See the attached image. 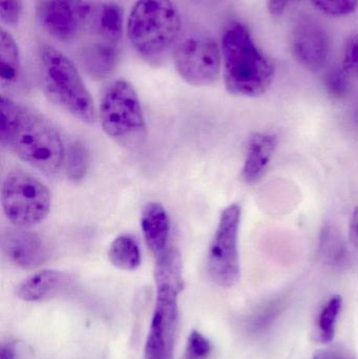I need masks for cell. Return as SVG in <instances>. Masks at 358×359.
<instances>
[{
    "label": "cell",
    "mask_w": 358,
    "mask_h": 359,
    "mask_svg": "<svg viewBox=\"0 0 358 359\" xmlns=\"http://www.w3.org/2000/svg\"><path fill=\"white\" fill-rule=\"evenodd\" d=\"M0 140L19 159L44 174H55L64 162V147L56 128L6 96L0 103Z\"/></svg>",
    "instance_id": "cell-1"
},
{
    "label": "cell",
    "mask_w": 358,
    "mask_h": 359,
    "mask_svg": "<svg viewBox=\"0 0 358 359\" xmlns=\"http://www.w3.org/2000/svg\"><path fill=\"white\" fill-rule=\"evenodd\" d=\"M220 46L226 90L235 96L265 94L275 79V65L259 48L249 27L242 21H229Z\"/></svg>",
    "instance_id": "cell-2"
},
{
    "label": "cell",
    "mask_w": 358,
    "mask_h": 359,
    "mask_svg": "<svg viewBox=\"0 0 358 359\" xmlns=\"http://www.w3.org/2000/svg\"><path fill=\"white\" fill-rule=\"evenodd\" d=\"M157 286L155 310L144 348V359H174L179 325L178 297L184 288L182 257L178 249L168 247L156 257Z\"/></svg>",
    "instance_id": "cell-3"
},
{
    "label": "cell",
    "mask_w": 358,
    "mask_h": 359,
    "mask_svg": "<svg viewBox=\"0 0 358 359\" xmlns=\"http://www.w3.org/2000/svg\"><path fill=\"white\" fill-rule=\"evenodd\" d=\"M126 33L145 62L161 67L180 40L182 16L172 0H137L128 15Z\"/></svg>",
    "instance_id": "cell-4"
},
{
    "label": "cell",
    "mask_w": 358,
    "mask_h": 359,
    "mask_svg": "<svg viewBox=\"0 0 358 359\" xmlns=\"http://www.w3.org/2000/svg\"><path fill=\"white\" fill-rule=\"evenodd\" d=\"M39 67L46 96L80 121L94 123V101L75 63L58 48L43 44L39 50Z\"/></svg>",
    "instance_id": "cell-5"
},
{
    "label": "cell",
    "mask_w": 358,
    "mask_h": 359,
    "mask_svg": "<svg viewBox=\"0 0 358 359\" xmlns=\"http://www.w3.org/2000/svg\"><path fill=\"white\" fill-rule=\"evenodd\" d=\"M101 124L105 134L118 144L136 149L146 138V123L138 94L125 79L111 82L100 103Z\"/></svg>",
    "instance_id": "cell-6"
},
{
    "label": "cell",
    "mask_w": 358,
    "mask_h": 359,
    "mask_svg": "<svg viewBox=\"0 0 358 359\" xmlns=\"http://www.w3.org/2000/svg\"><path fill=\"white\" fill-rule=\"evenodd\" d=\"M1 203L6 219L20 228L41 223L50 209V194L39 180L22 172H13L2 183Z\"/></svg>",
    "instance_id": "cell-7"
},
{
    "label": "cell",
    "mask_w": 358,
    "mask_h": 359,
    "mask_svg": "<svg viewBox=\"0 0 358 359\" xmlns=\"http://www.w3.org/2000/svg\"><path fill=\"white\" fill-rule=\"evenodd\" d=\"M172 58L179 75L191 86H209L220 76L221 46L208 34L191 33L180 38Z\"/></svg>",
    "instance_id": "cell-8"
},
{
    "label": "cell",
    "mask_w": 358,
    "mask_h": 359,
    "mask_svg": "<svg viewBox=\"0 0 358 359\" xmlns=\"http://www.w3.org/2000/svg\"><path fill=\"white\" fill-rule=\"evenodd\" d=\"M241 207L233 204L221 213L218 227L210 243L207 271L218 286L233 287L240 278L239 229Z\"/></svg>",
    "instance_id": "cell-9"
},
{
    "label": "cell",
    "mask_w": 358,
    "mask_h": 359,
    "mask_svg": "<svg viewBox=\"0 0 358 359\" xmlns=\"http://www.w3.org/2000/svg\"><path fill=\"white\" fill-rule=\"evenodd\" d=\"M88 10L90 4L82 0H38L36 16L48 36L69 43L85 31Z\"/></svg>",
    "instance_id": "cell-10"
},
{
    "label": "cell",
    "mask_w": 358,
    "mask_h": 359,
    "mask_svg": "<svg viewBox=\"0 0 358 359\" xmlns=\"http://www.w3.org/2000/svg\"><path fill=\"white\" fill-rule=\"evenodd\" d=\"M289 46L296 62L315 73L323 69L329 60L331 38L317 19L303 16L296 20L290 31Z\"/></svg>",
    "instance_id": "cell-11"
},
{
    "label": "cell",
    "mask_w": 358,
    "mask_h": 359,
    "mask_svg": "<svg viewBox=\"0 0 358 359\" xmlns=\"http://www.w3.org/2000/svg\"><path fill=\"white\" fill-rule=\"evenodd\" d=\"M1 249L11 263L23 269L39 267L48 257L40 236L20 227L8 228L1 232Z\"/></svg>",
    "instance_id": "cell-12"
},
{
    "label": "cell",
    "mask_w": 358,
    "mask_h": 359,
    "mask_svg": "<svg viewBox=\"0 0 358 359\" xmlns=\"http://www.w3.org/2000/svg\"><path fill=\"white\" fill-rule=\"evenodd\" d=\"M85 32L95 39L120 46L124 33V11L118 2L90 4Z\"/></svg>",
    "instance_id": "cell-13"
},
{
    "label": "cell",
    "mask_w": 358,
    "mask_h": 359,
    "mask_svg": "<svg viewBox=\"0 0 358 359\" xmlns=\"http://www.w3.org/2000/svg\"><path fill=\"white\" fill-rule=\"evenodd\" d=\"M120 48L92 38L80 48V65L83 71L95 80H104L115 73L119 63Z\"/></svg>",
    "instance_id": "cell-14"
},
{
    "label": "cell",
    "mask_w": 358,
    "mask_h": 359,
    "mask_svg": "<svg viewBox=\"0 0 358 359\" xmlns=\"http://www.w3.org/2000/svg\"><path fill=\"white\" fill-rule=\"evenodd\" d=\"M71 283L64 272L42 270L22 280L15 289V294L25 302L44 301L67 290Z\"/></svg>",
    "instance_id": "cell-15"
},
{
    "label": "cell",
    "mask_w": 358,
    "mask_h": 359,
    "mask_svg": "<svg viewBox=\"0 0 358 359\" xmlns=\"http://www.w3.org/2000/svg\"><path fill=\"white\" fill-rule=\"evenodd\" d=\"M277 147V138L275 135L256 133L250 137L242 170V179L245 183L254 184L263 178Z\"/></svg>",
    "instance_id": "cell-16"
},
{
    "label": "cell",
    "mask_w": 358,
    "mask_h": 359,
    "mask_svg": "<svg viewBox=\"0 0 358 359\" xmlns=\"http://www.w3.org/2000/svg\"><path fill=\"white\" fill-rule=\"evenodd\" d=\"M141 227L145 242L155 257L168 248L170 221L167 211L159 203H149L141 217Z\"/></svg>",
    "instance_id": "cell-17"
},
{
    "label": "cell",
    "mask_w": 358,
    "mask_h": 359,
    "mask_svg": "<svg viewBox=\"0 0 358 359\" xmlns=\"http://www.w3.org/2000/svg\"><path fill=\"white\" fill-rule=\"evenodd\" d=\"M21 59L18 44L12 35L0 29V78L2 86H12L20 77Z\"/></svg>",
    "instance_id": "cell-18"
},
{
    "label": "cell",
    "mask_w": 358,
    "mask_h": 359,
    "mask_svg": "<svg viewBox=\"0 0 358 359\" xmlns=\"http://www.w3.org/2000/svg\"><path fill=\"white\" fill-rule=\"evenodd\" d=\"M109 259L118 269L132 271L141 265V252L138 243L128 234L118 236L111 243Z\"/></svg>",
    "instance_id": "cell-19"
},
{
    "label": "cell",
    "mask_w": 358,
    "mask_h": 359,
    "mask_svg": "<svg viewBox=\"0 0 358 359\" xmlns=\"http://www.w3.org/2000/svg\"><path fill=\"white\" fill-rule=\"evenodd\" d=\"M319 255L330 265L340 266L346 261V244L338 229L332 226H326L322 231Z\"/></svg>",
    "instance_id": "cell-20"
},
{
    "label": "cell",
    "mask_w": 358,
    "mask_h": 359,
    "mask_svg": "<svg viewBox=\"0 0 358 359\" xmlns=\"http://www.w3.org/2000/svg\"><path fill=\"white\" fill-rule=\"evenodd\" d=\"M88 168V149L79 141L69 144L65 159L67 178L73 182H80L85 178Z\"/></svg>",
    "instance_id": "cell-21"
},
{
    "label": "cell",
    "mask_w": 358,
    "mask_h": 359,
    "mask_svg": "<svg viewBox=\"0 0 358 359\" xmlns=\"http://www.w3.org/2000/svg\"><path fill=\"white\" fill-rule=\"evenodd\" d=\"M342 297L334 295L326 303L319 316V335L323 343H331L336 334V320L342 309Z\"/></svg>",
    "instance_id": "cell-22"
},
{
    "label": "cell",
    "mask_w": 358,
    "mask_h": 359,
    "mask_svg": "<svg viewBox=\"0 0 358 359\" xmlns=\"http://www.w3.org/2000/svg\"><path fill=\"white\" fill-rule=\"evenodd\" d=\"M311 4L322 14L332 17L348 16L358 8V0H311Z\"/></svg>",
    "instance_id": "cell-23"
},
{
    "label": "cell",
    "mask_w": 358,
    "mask_h": 359,
    "mask_svg": "<svg viewBox=\"0 0 358 359\" xmlns=\"http://www.w3.org/2000/svg\"><path fill=\"white\" fill-rule=\"evenodd\" d=\"M212 350L210 341L199 331L193 330L187 339L183 359H208Z\"/></svg>",
    "instance_id": "cell-24"
},
{
    "label": "cell",
    "mask_w": 358,
    "mask_h": 359,
    "mask_svg": "<svg viewBox=\"0 0 358 359\" xmlns=\"http://www.w3.org/2000/svg\"><path fill=\"white\" fill-rule=\"evenodd\" d=\"M350 76L343 69H333L328 73L326 78V88L330 96L333 98H343L348 92L349 81Z\"/></svg>",
    "instance_id": "cell-25"
},
{
    "label": "cell",
    "mask_w": 358,
    "mask_h": 359,
    "mask_svg": "<svg viewBox=\"0 0 358 359\" xmlns=\"http://www.w3.org/2000/svg\"><path fill=\"white\" fill-rule=\"evenodd\" d=\"M0 18L6 27H17L23 16L22 0H0Z\"/></svg>",
    "instance_id": "cell-26"
},
{
    "label": "cell",
    "mask_w": 358,
    "mask_h": 359,
    "mask_svg": "<svg viewBox=\"0 0 358 359\" xmlns=\"http://www.w3.org/2000/svg\"><path fill=\"white\" fill-rule=\"evenodd\" d=\"M343 69L350 77L358 79V33L353 34L347 40L343 58Z\"/></svg>",
    "instance_id": "cell-27"
},
{
    "label": "cell",
    "mask_w": 358,
    "mask_h": 359,
    "mask_svg": "<svg viewBox=\"0 0 358 359\" xmlns=\"http://www.w3.org/2000/svg\"><path fill=\"white\" fill-rule=\"evenodd\" d=\"M277 310V307L270 306V307L265 309V311L259 313L256 318H252V328H254V330H260V329L268 326L271 320H273V318H275Z\"/></svg>",
    "instance_id": "cell-28"
},
{
    "label": "cell",
    "mask_w": 358,
    "mask_h": 359,
    "mask_svg": "<svg viewBox=\"0 0 358 359\" xmlns=\"http://www.w3.org/2000/svg\"><path fill=\"white\" fill-rule=\"evenodd\" d=\"M292 0H267V8L273 17H282Z\"/></svg>",
    "instance_id": "cell-29"
},
{
    "label": "cell",
    "mask_w": 358,
    "mask_h": 359,
    "mask_svg": "<svg viewBox=\"0 0 358 359\" xmlns=\"http://www.w3.org/2000/svg\"><path fill=\"white\" fill-rule=\"evenodd\" d=\"M313 359H352L346 354L340 351H334V350H323L315 353Z\"/></svg>",
    "instance_id": "cell-30"
},
{
    "label": "cell",
    "mask_w": 358,
    "mask_h": 359,
    "mask_svg": "<svg viewBox=\"0 0 358 359\" xmlns=\"http://www.w3.org/2000/svg\"><path fill=\"white\" fill-rule=\"evenodd\" d=\"M350 238L352 244L358 248V207L354 209L350 223Z\"/></svg>",
    "instance_id": "cell-31"
},
{
    "label": "cell",
    "mask_w": 358,
    "mask_h": 359,
    "mask_svg": "<svg viewBox=\"0 0 358 359\" xmlns=\"http://www.w3.org/2000/svg\"><path fill=\"white\" fill-rule=\"evenodd\" d=\"M0 359H16V349L14 344H2L0 349Z\"/></svg>",
    "instance_id": "cell-32"
}]
</instances>
